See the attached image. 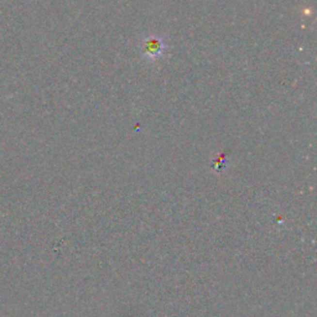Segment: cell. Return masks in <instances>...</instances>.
I'll list each match as a JSON object with an SVG mask.
<instances>
[{
    "mask_svg": "<svg viewBox=\"0 0 317 317\" xmlns=\"http://www.w3.org/2000/svg\"><path fill=\"white\" fill-rule=\"evenodd\" d=\"M167 51V45L164 36L160 35H149L143 37L140 41V52L142 57L148 61H156L162 59Z\"/></svg>",
    "mask_w": 317,
    "mask_h": 317,
    "instance_id": "cell-1",
    "label": "cell"
}]
</instances>
